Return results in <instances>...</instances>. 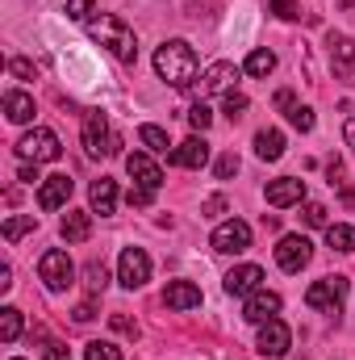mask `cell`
<instances>
[{"mask_svg": "<svg viewBox=\"0 0 355 360\" xmlns=\"http://www.w3.org/2000/svg\"><path fill=\"white\" fill-rule=\"evenodd\" d=\"M196 68H201V59H196V51L184 42V38H172V42H163L159 51H155V72H159V80H168L172 89H192L196 84Z\"/></svg>", "mask_w": 355, "mask_h": 360, "instance_id": "6da1fadb", "label": "cell"}, {"mask_svg": "<svg viewBox=\"0 0 355 360\" xmlns=\"http://www.w3.org/2000/svg\"><path fill=\"white\" fill-rule=\"evenodd\" d=\"M88 38L92 42H100L117 63H138V38H134V30H130L121 17H113V13L92 17L88 21Z\"/></svg>", "mask_w": 355, "mask_h": 360, "instance_id": "7a4b0ae2", "label": "cell"}, {"mask_svg": "<svg viewBox=\"0 0 355 360\" xmlns=\"http://www.w3.org/2000/svg\"><path fill=\"white\" fill-rule=\"evenodd\" d=\"M84 147H88L92 160L121 151V134L109 126V113H105V109H88V117H84Z\"/></svg>", "mask_w": 355, "mask_h": 360, "instance_id": "3957f363", "label": "cell"}, {"mask_svg": "<svg viewBox=\"0 0 355 360\" xmlns=\"http://www.w3.org/2000/svg\"><path fill=\"white\" fill-rule=\"evenodd\" d=\"M17 155H21V160H29V164H55V160L63 155V147H59V134H55V130L34 126L29 134H21Z\"/></svg>", "mask_w": 355, "mask_h": 360, "instance_id": "277c9868", "label": "cell"}, {"mask_svg": "<svg viewBox=\"0 0 355 360\" xmlns=\"http://www.w3.org/2000/svg\"><path fill=\"white\" fill-rule=\"evenodd\" d=\"M343 297H347V281L343 276H322L305 289V306L322 310V314H343Z\"/></svg>", "mask_w": 355, "mask_h": 360, "instance_id": "5b68a950", "label": "cell"}, {"mask_svg": "<svg viewBox=\"0 0 355 360\" xmlns=\"http://www.w3.org/2000/svg\"><path fill=\"white\" fill-rule=\"evenodd\" d=\"M38 276H42V285L51 289V293H63L67 285H72V256L63 252V248H51V252H42V260H38Z\"/></svg>", "mask_w": 355, "mask_h": 360, "instance_id": "8992f818", "label": "cell"}, {"mask_svg": "<svg viewBox=\"0 0 355 360\" xmlns=\"http://www.w3.org/2000/svg\"><path fill=\"white\" fill-rule=\"evenodd\" d=\"M326 55H330V68H335V80L351 84L355 89V42L347 34H326Z\"/></svg>", "mask_w": 355, "mask_h": 360, "instance_id": "52a82bcc", "label": "cell"}, {"mask_svg": "<svg viewBox=\"0 0 355 360\" xmlns=\"http://www.w3.org/2000/svg\"><path fill=\"white\" fill-rule=\"evenodd\" d=\"M213 252H222V256H243L247 248H251V226L243 222V218H230V222H222L217 231H213Z\"/></svg>", "mask_w": 355, "mask_h": 360, "instance_id": "ba28073f", "label": "cell"}, {"mask_svg": "<svg viewBox=\"0 0 355 360\" xmlns=\"http://www.w3.org/2000/svg\"><path fill=\"white\" fill-rule=\"evenodd\" d=\"M117 281H121L126 289H142V285L151 281V256H147L142 248H126L121 260H117Z\"/></svg>", "mask_w": 355, "mask_h": 360, "instance_id": "9c48e42d", "label": "cell"}, {"mask_svg": "<svg viewBox=\"0 0 355 360\" xmlns=\"http://www.w3.org/2000/svg\"><path fill=\"white\" fill-rule=\"evenodd\" d=\"M309 256H314V243H309L305 235H284V239L276 243V264L284 272H301L309 264Z\"/></svg>", "mask_w": 355, "mask_h": 360, "instance_id": "30bf717a", "label": "cell"}, {"mask_svg": "<svg viewBox=\"0 0 355 360\" xmlns=\"http://www.w3.org/2000/svg\"><path fill=\"white\" fill-rule=\"evenodd\" d=\"M168 164H176V168H188V172H201L205 164H209V143L205 139H184L176 151H168Z\"/></svg>", "mask_w": 355, "mask_h": 360, "instance_id": "8fae6325", "label": "cell"}, {"mask_svg": "<svg viewBox=\"0 0 355 360\" xmlns=\"http://www.w3.org/2000/svg\"><path fill=\"white\" fill-rule=\"evenodd\" d=\"M126 172L134 176V184H138V188H151V193L163 184V172H159V164H155L151 155H142V151L126 155Z\"/></svg>", "mask_w": 355, "mask_h": 360, "instance_id": "7c38bea8", "label": "cell"}, {"mask_svg": "<svg viewBox=\"0 0 355 360\" xmlns=\"http://www.w3.org/2000/svg\"><path fill=\"white\" fill-rule=\"evenodd\" d=\"M288 344H293V331H288L280 319L260 323V352H264V356H284V352H288Z\"/></svg>", "mask_w": 355, "mask_h": 360, "instance_id": "4fadbf2b", "label": "cell"}, {"mask_svg": "<svg viewBox=\"0 0 355 360\" xmlns=\"http://www.w3.org/2000/svg\"><path fill=\"white\" fill-rule=\"evenodd\" d=\"M234 80H239V68L234 63H213L205 76H201V84L196 92L201 96H217V92H234Z\"/></svg>", "mask_w": 355, "mask_h": 360, "instance_id": "5bb4252c", "label": "cell"}, {"mask_svg": "<svg viewBox=\"0 0 355 360\" xmlns=\"http://www.w3.org/2000/svg\"><path fill=\"white\" fill-rule=\"evenodd\" d=\"M260 281H264V269H260V264H239V269L226 272V293L251 297V293L260 289Z\"/></svg>", "mask_w": 355, "mask_h": 360, "instance_id": "9a60e30c", "label": "cell"}, {"mask_svg": "<svg viewBox=\"0 0 355 360\" xmlns=\"http://www.w3.org/2000/svg\"><path fill=\"white\" fill-rule=\"evenodd\" d=\"M305 201V180H297V176H280V180H272L267 184V205H301Z\"/></svg>", "mask_w": 355, "mask_h": 360, "instance_id": "2e32d148", "label": "cell"}, {"mask_svg": "<svg viewBox=\"0 0 355 360\" xmlns=\"http://www.w3.org/2000/svg\"><path fill=\"white\" fill-rule=\"evenodd\" d=\"M276 314H280V293H267V289H255L247 297V306H243V319L247 323H267Z\"/></svg>", "mask_w": 355, "mask_h": 360, "instance_id": "e0dca14e", "label": "cell"}, {"mask_svg": "<svg viewBox=\"0 0 355 360\" xmlns=\"http://www.w3.org/2000/svg\"><path fill=\"white\" fill-rule=\"evenodd\" d=\"M163 302H168L172 310H196V306H201V289H196L192 281H168Z\"/></svg>", "mask_w": 355, "mask_h": 360, "instance_id": "ac0fdd59", "label": "cell"}, {"mask_svg": "<svg viewBox=\"0 0 355 360\" xmlns=\"http://www.w3.org/2000/svg\"><path fill=\"white\" fill-rule=\"evenodd\" d=\"M88 201H92V214H113L117 210V180H109V176H100V180H92V188H88Z\"/></svg>", "mask_w": 355, "mask_h": 360, "instance_id": "d6986e66", "label": "cell"}, {"mask_svg": "<svg viewBox=\"0 0 355 360\" xmlns=\"http://www.w3.org/2000/svg\"><path fill=\"white\" fill-rule=\"evenodd\" d=\"M59 235H63L67 243H84L92 235V214L88 210H67L63 222H59Z\"/></svg>", "mask_w": 355, "mask_h": 360, "instance_id": "ffe728a7", "label": "cell"}, {"mask_svg": "<svg viewBox=\"0 0 355 360\" xmlns=\"http://www.w3.org/2000/svg\"><path fill=\"white\" fill-rule=\"evenodd\" d=\"M67 197H72V176H46L42 193H38V205L59 210V205H67Z\"/></svg>", "mask_w": 355, "mask_h": 360, "instance_id": "44dd1931", "label": "cell"}, {"mask_svg": "<svg viewBox=\"0 0 355 360\" xmlns=\"http://www.w3.org/2000/svg\"><path fill=\"white\" fill-rule=\"evenodd\" d=\"M4 117H8V122H17V126L34 122V96H29V92L8 89V92H4Z\"/></svg>", "mask_w": 355, "mask_h": 360, "instance_id": "7402d4cb", "label": "cell"}, {"mask_svg": "<svg viewBox=\"0 0 355 360\" xmlns=\"http://www.w3.org/2000/svg\"><path fill=\"white\" fill-rule=\"evenodd\" d=\"M255 155L260 160H280L284 155V134L280 130H260L255 134Z\"/></svg>", "mask_w": 355, "mask_h": 360, "instance_id": "603a6c76", "label": "cell"}, {"mask_svg": "<svg viewBox=\"0 0 355 360\" xmlns=\"http://www.w3.org/2000/svg\"><path fill=\"white\" fill-rule=\"evenodd\" d=\"M17 335H21V310L17 306H4L0 310V340L4 344H17Z\"/></svg>", "mask_w": 355, "mask_h": 360, "instance_id": "cb8c5ba5", "label": "cell"}, {"mask_svg": "<svg viewBox=\"0 0 355 360\" xmlns=\"http://www.w3.org/2000/svg\"><path fill=\"white\" fill-rule=\"evenodd\" d=\"M138 143L151 147V151H159V155L172 147V143H168V130H159V126H138Z\"/></svg>", "mask_w": 355, "mask_h": 360, "instance_id": "d4e9b609", "label": "cell"}, {"mask_svg": "<svg viewBox=\"0 0 355 360\" xmlns=\"http://www.w3.org/2000/svg\"><path fill=\"white\" fill-rule=\"evenodd\" d=\"M276 72V55L272 51H251L247 55V76H272Z\"/></svg>", "mask_w": 355, "mask_h": 360, "instance_id": "484cf974", "label": "cell"}, {"mask_svg": "<svg viewBox=\"0 0 355 360\" xmlns=\"http://www.w3.org/2000/svg\"><path fill=\"white\" fill-rule=\"evenodd\" d=\"M326 243L335 252H355V226H326Z\"/></svg>", "mask_w": 355, "mask_h": 360, "instance_id": "4316f807", "label": "cell"}, {"mask_svg": "<svg viewBox=\"0 0 355 360\" xmlns=\"http://www.w3.org/2000/svg\"><path fill=\"white\" fill-rule=\"evenodd\" d=\"M84 285H88V297H100L105 293V285H109V272L100 260H92L88 269H84Z\"/></svg>", "mask_w": 355, "mask_h": 360, "instance_id": "83f0119b", "label": "cell"}, {"mask_svg": "<svg viewBox=\"0 0 355 360\" xmlns=\"http://www.w3.org/2000/svg\"><path fill=\"white\" fill-rule=\"evenodd\" d=\"M34 226H38V218H34V214H21V218H8V222H4V239H8V243H17V239H21V235H29Z\"/></svg>", "mask_w": 355, "mask_h": 360, "instance_id": "f1b7e54d", "label": "cell"}, {"mask_svg": "<svg viewBox=\"0 0 355 360\" xmlns=\"http://www.w3.org/2000/svg\"><path fill=\"white\" fill-rule=\"evenodd\" d=\"M284 113H288V122H293L301 134H309V130H314V109H309V105H288Z\"/></svg>", "mask_w": 355, "mask_h": 360, "instance_id": "f546056e", "label": "cell"}, {"mask_svg": "<svg viewBox=\"0 0 355 360\" xmlns=\"http://www.w3.org/2000/svg\"><path fill=\"white\" fill-rule=\"evenodd\" d=\"M84 360H121V352H117V344H109V340H92L88 348H84Z\"/></svg>", "mask_w": 355, "mask_h": 360, "instance_id": "4dcf8cb0", "label": "cell"}, {"mask_svg": "<svg viewBox=\"0 0 355 360\" xmlns=\"http://www.w3.org/2000/svg\"><path fill=\"white\" fill-rule=\"evenodd\" d=\"M188 126H192V130H201V134H205V130H209V126H213V113H209V109H205V105H192V109H188Z\"/></svg>", "mask_w": 355, "mask_h": 360, "instance_id": "1f68e13d", "label": "cell"}, {"mask_svg": "<svg viewBox=\"0 0 355 360\" xmlns=\"http://www.w3.org/2000/svg\"><path fill=\"white\" fill-rule=\"evenodd\" d=\"M8 76H17V80H38V68H34L29 59H8Z\"/></svg>", "mask_w": 355, "mask_h": 360, "instance_id": "d6a6232c", "label": "cell"}, {"mask_svg": "<svg viewBox=\"0 0 355 360\" xmlns=\"http://www.w3.org/2000/svg\"><path fill=\"white\" fill-rule=\"evenodd\" d=\"M222 109H226V117H230V122H239V117H243V109H247V96H243V92H226V105H222Z\"/></svg>", "mask_w": 355, "mask_h": 360, "instance_id": "836d02e7", "label": "cell"}, {"mask_svg": "<svg viewBox=\"0 0 355 360\" xmlns=\"http://www.w3.org/2000/svg\"><path fill=\"white\" fill-rule=\"evenodd\" d=\"M67 17L72 21H92V0H67Z\"/></svg>", "mask_w": 355, "mask_h": 360, "instance_id": "e575fe53", "label": "cell"}, {"mask_svg": "<svg viewBox=\"0 0 355 360\" xmlns=\"http://www.w3.org/2000/svg\"><path fill=\"white\" fill-rule=\"evenodd\" d=\"M109 327H113L117 335H130V340L138 335V323H134V319H126V314H113V319H109Z\"/></svg>", "mask_w": 355, "mask_h": 360, "instance_id": "d590c367", "label": "cell"}, {"mask_svg": "<svg viewBox=\"0 0 355 360\" xmlns=\"http://www.w3.org/2000/svg\"><path fill=\"white\" fill-rule=\"evenodd\" d=\"M151 197H155V193H151V188H138V184L126 193V201H130L134 210H147V205H151Z\"/></svg>", "mask_w": 355, "mask_h": 360, "instance_id": "8d00e7d4", "label": "cell"}, {"mask_svg": "<svg viewBox=\"0 0 355 360\" xmlns=\"http://www.w3.org/2000/svg\"><path fill=\"white\" fill-rule=\"evenodd\" d=\"M305 222H309V226H326V205L305 201Z\"/></svg>", "mask_w": 355, "mask_h": 360, "instance_id": "74e56055", "label": "cell"}, {"mask_svg": "<svg viewBox=\"0 0 355 360\" xmlns=\"http://www.w3.org/2000/svg\"><path fill=\"white\" fill-rule=\"evenodd\" d=\"M213 172H217V176H222V180H230V176H234V172H239V155H222Z\"/></svg>", "mask_w": 355, "mask_h": 360, "instance_id": "f35d334b", "label": "cell"}, {"mask_svg": "<svg viewBox=\"0 0 355 360\" xmlns=\"http://www.w3.org/2000/svg\"><path fill=\"white\" fill-rule=\"evenodd\" d=\"M222 210H226V197H209L201 205V218H222Z\"/></svg>", "mask_w": 355, "mask_h": 360, "instance_id": "ab89813d", "label": "cell"}, {"mask_svg": "<svg viewBox=\"0 0 355 360\" xmlns=\"http://www.w3.org/2000/svg\"><path fill=\"white\" fill-rule=\"evenodd\" d=\"M272 13H276L280 21H293V17H297V4H293V0H272Z\"/></svg>", "mask_w": 355, "mask_h": 360, "instance_id": "60d3db41", "label": "cell"}, {"mask_svg": "<svg viewBox=\"0 0 355 360\" xmlns=\"http://www.w3.org/2000/svg\"><path fill=\"white\" fill-rule=\"evenodd\" d=\"M92 319H96V297H88V302L76 306V323H92Z\"/></svg>", "mask_w": 355, "mask_h": 360, "instance_id": "b9f144b4", "label": "cell"}, {"mask_svg": "<svg viewBox=\"0 0 355 360\" xmlns=\"http://www.w3.org/2000/svg\"><path fill=\"white\" fill-rule=\"evenodd\" d=\"M42 360H72V352H67L63 344H51V348L42 352Z\"/></svg>", "mask_w": 355, "mask_h": 360, "instance_id": "7bdbcfd3", "label": "cell"}, {"mask_svg": "<svg viewBox=\"0 0 355 360\" xmlns=\"http://www.w3.org/2000/svg\"><path fill=\"white\" fill-rule=\"evenodd\" d=\"M17 176L25 180V184H34V180H38V164H29V160H25V164L17 168Z\"/></svg>", "mask_w": 355, "mask_h": 360, "instance_id": "ee69618b", "label": "cell"}, {"mask_svg": "<svg viewBox=\"0 0 355 360\" xmlns=\"http://www.w3.org/2000/svg\"><path fill=\"white\" fill-rule=\"evenodd\" d=\"M0 289H4V293L13 289V269H8V264H0Z\"/></svg>", "mask_w": 355, "mask_h": 360, "instance_id": "f6af8a7d", "label": "cell"}, {"mask_svg": "<svg viewBox=\"0 0 355 360\" xmlns=\"http://www.w3.org/2000/svg\"><path fill=\"white\" fill-rule=\"evenodd\" d=\"M343 139L355 147V117H347V126H343Z\"/></svg>", "mask_w": 355, "mask_h": 360, "instance_id": "bcb514c9", "label": "cell"}, {"mask_svg": "<svg viewBox=\"0 0 355 360\" xmlns=\"http://www.w3.org/2000/svg\"><path fill=\"white\" fill-rule=\"evenodd\" d=\"M343 205H347V210H355V188H343Z\"/></svg>", "mask_w": 355, "mask_h": 360, "instance_id": "7dc6e473", "label": "cell"}, {"mask_svg": "<svg viewBox=\"0 0 355 360\" xmlns=\"http://www.w3.org/2000/svg\"><path fill=\"white\" fill-rule=\"evenodd\" d=\"M339 8H347V13H355V0H339Z\"/></svg>", "mask_w": 355, "mask_h": 360, "instance_id": "c3c4849f", "label": "cell"}]
</instances>
